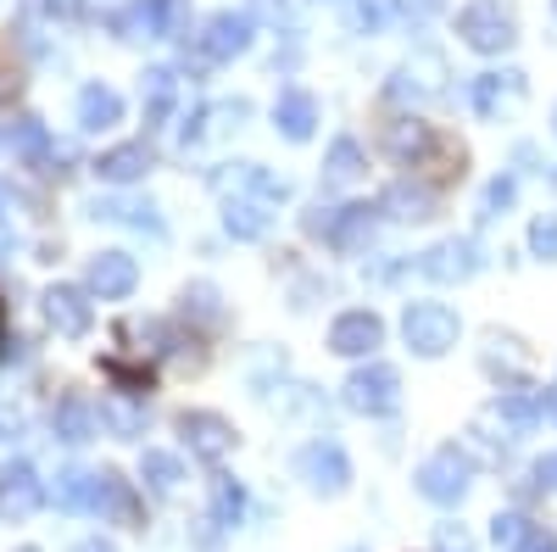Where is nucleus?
Instances as JSON below:
<instances>
[{"label":"nucleus","instance_id":"nucleus-44","mask_svg":"<svg viewBox=\"0 0 557 552\" xmlns=\"http://www.w3.org/2000/svg\"><path fill=\"white\" fill-rule=\"evenodd\" d=\"M23 552H34V547H23Z\"/></svg>","mask_w":557,"mask_h":552},{"label":"nucleus","instance_id":"nucleus-36","mask_svg":"<svg viewBox=\"0 0 557 552\" xmlns=\"http://www.w3.org/2000/svg\"><path fill=\"white\" fill-rule=\"evenodd\" d=\"M507 201H513V179H496L491 191H485V218H496Z\"/></svg>","mask_w":557,"mask_h":552},{"label":"nucleus","instance_id":"nucleus-41","mask_svg":"<svg viewBox=\"0 0 557 552\" xmlns=\"http://www.w3.org/2000/svg\"><path fill=\"white\" fill-rule=\"evenodd\" d=\"M73 552H117V547H112V541H101V536H96V541H78V547H73Z\"/></svg>","mask_w":557,"mask_h":552},{"label":"nucleus","instance_id":"nucleus-15","mask_svg":"<svg viewBox=\"0 0 557 552\" xmlns=\"http://www.w3.org/2000/svg\"><path fill=\"white\" fill-rule=\"evenodd\" d=\"M96 173H101L107 184H134V179H146V173H151V151L139 146V140L112 146V151H101V157H96Z\"/></svg>","mask_w":557,"mask_h":552},{"label":"nucleus","instance_id":"nucleus-24","mask_svg":"<svg viewBox=\"0 0 557 552\" xmlns=\"http://www.w3.org/2000/svg\"><path fill=\"white\" fill-rule=\"evenodd\" d=\"M12 151L23 157V162H45V151H51V134H45V123L39 118H12Z\"/></svg>","mask_w":557,"mask_h":552},{"label":"nucleus","instance_id":"nucleus-14","mask_svg":"<svg viewBox=\"0 0 557 552\" xmlns=\"http://www.w3.org/2000/svg\"><path fill=\"white\" fill-rule=\"evenodd\" d=\"M273 128L285 134V140H312V128H318V101L307 96V89H285V96L273 101Z\"/></svg>","mask_w":557,"mask_h":552},{"label":"nucleus","instance_id":"nucleus-20","mask_svg":"<svg viewBox=\"0 0 557 552\" xmlns=\"http://www.w3.org/2000/svg\"><path fill=\"white\" fill-rule=\"evenodd\" d=\"M223 229L235 241H257V235H268V207L251 201V196H235V201L223 207Z\"/></svg>","mask_w":557,"mask_h":552},{"label":"nucleus","instance_id":"nucleus-19","mask_svg":"<svg viewBox=\"0 0 557 552\" xmlns=\"http://www.w3.org/2000/svg\"><path fill=\"white\" fill-rule=\"evenodd\" d=\"M441 78H446V62L441 57H412L396 73V89H401V96H441Z\"/></svg>","mask_w":557,"mask_h":552},{"label":"nucleus","instance_id":"nucleus-27","mask_svg":"<svg viewBox=\"0 0 557 552\" xmlns=\"http://www.w3.org/2000/svg\"><path fill=\"white\" fill-rule=\"evenodd\" d=\"M139 480H146L151 491H178L184 464H178L173 452H146V457H139Z\"/></svg>","mask_w":557,"mask_h":552},{"label":"nucleus","instance_id":"nucleus-21","mask_svg":"<svg viewBox=\"0 0 557 552\" xmlns=\"http://www.w3.org/2000/svg\"><path fill=\"white\" fill-rule=\"evenodd\" d=\"M96 491H101V480L89 475V469H62L57 475V502H62V508L96 514Z\"/></svg>","mask_w":557,"mask_h":552},{"label":"nucleus","instance_id":"nucleus-45","mask_svg":"<svg viewBox=\"0 0 557 552\" xmlns=\"http://www.w3.org/2000/svg\"><path fill=\"white\" fill-rule=\"evenodd\" d=\"M552 123H557V112H552Z\"/></svg>","mask_w":557,"mask_h":552},{"label":"nucleus","instance_id":"nucleus-32","mask_svg":"<svg viewBox=\"0 0 557 552\" xmlns=\"http://www.w3.org/2000/svg\"><path fill=\"white\" fill-rule=\"evenodd\" d=\"M530 252L546 257V262H557V212H546V218L530 223Z\"/></svg>","mask_w":557,"mask_h":552},{"label":"nucleus","instance_id":"nucleus-40","mask_svg":"<svg viewBox=\"0 0 557 552\" xmlns=\"http://www.w3.org/2000/svg\"><path fill=\"white\" fill-rule=\"evenodd\" d=\"M401 7H407V12H418V17H430V12L441 7V0H401Z\"/></svg>","mask_w":557,"mask_h":552},{"label":"nucleus","instance_id":"nucleus-2","mask_svg":"<svg viewBox=\"0 0 557 552\" xmlns=\"http://www.w3.org/2000/svg\"><path fill=\"white\" fill-rule=\"evenodd\" d=\"M401 335H407V346L418 357H446L457 346L462 324H457V312L446 302H412L407 318H401Z\"/></svg>","mask_w":557,"mask_h":552},{"label":"nucleus","instance_id":"nucleus-8","mask_svg":"<svg viewBox=\"0 0 557 552\" xmlns=\"http://www.w3.org/2000/svg\"><path fill=\"white\" fill-rule=\"evenodd\" d=\"M39 302H45V324H51L57 335H67V341H78L89 324H96V302H89L84 285H51Z\"/></svg>","mask_w":557,"mask_h":552},{"label":"nucleus","instance_id":"nucleus-18","mask_svg":"<svg viewBox=\"0 0 557 552\" xmlns=\"http://www.w3.org/2000/svg\"><path fill=\"white\" fill-rule=\"evenodd\" d=\"M96 480H101V491H96V514H107V519H117V525H134V519H139V502H134L128 480H123L117 469H101Z\"/></svg>","mask_w":557,"mask_h":552},{"label":"nucleus","instance_id":"nucleus-5","mask_svg":"<svg viewBox=\"0 0 557 552\" xmlns=\"http://www.w3.org/2000/svg\"><path fill=\"white\" fill-rule=\"evenodd\" d=\"M251 34H257V23L246 12H212L201 23V34H196V51L207 62H235V57L251 51Z\"/></svg>","mask_w":557,"mask_h":552},{"label":"nucleus","instance_id":"nucleus-38","mask_svg":"<svg viewBox=\"0 0 557 552\" xmlns=\"http://www.w3.org/2000/svg\"><path fill=\"white\" fill-rule=\"evenodd\" d=\"M435 541H441V552H474V547H469V536L451 530V525H441V536H435Z\"/></svg>","mask_w":557,"mask_h":552},{"label":"nucleus","instance_id":"nucleus-9","mask_svg":"<svg viewBox=\"0 0 557 552\" xmlns=\"http://www.w3.org/2000/svg\"><path fill=\"white\" fill-rule=\"evenodd\" d=\"M134 285H139V262L128 252H96V257H89V273H84L89 296L123 302V296H134Z\"/></svg>","mask_w":557,"mask_h":552},{"label":"nucleus","instance_id":"nucleus-37","mask_svg":"<svg viewBox=\"0 0 557 552\" xmlns=\"http://www.w3.org/2000/svg\"><path fill=\"white\" fill-rule=\"evenodd\" d=\"M513 552H557V536H552V530H530Z\"/></svg>","mask_w":557,"mask_h":552},{"label":"nucleus","instance_id":"nucleus-6","mask_svg":"<svg viewBox=\"0 0 557 552\" xmlns=\"http://www.w3.org/2000/svg\"><path fill=\"white\" fill-rule=\"evenodd\" d=\"M296 475H301L318 496H341V491L351 486V464H346V452H341L335 441H312V446H301Z\"/></svg>","mask_w":557,"mask_h":552},{"label":"nucleus","instance_id":"nucleus-23","mask_svg":"<svg viewBox=\"0 0 557 552\" xmlns=\"http://www.w3.org/2000/svg\"><path fill=\"white\" fill-rule=\"evenodd\" d=\"M173 96H178L173 68H151V73H146V123H162V118L173 112Z\"/></svg>","mask_w":557,"mask_h":552},{"label":"nucleus","instance_id":"nucleus-25","mask_svg":"<svg viewBox=\"0 0 557 552\" xmlns=\"http://www.w3.org/2000/svg\"><path fill=\"white\" fill-rule=\"evenodd\" d=\"M396 17V0H346V28L351 34H380Z\"/></svg>","mask_w":557,"mask_h":552},{"label":"nucleus","instance_id":"nucleus-30","mask_svg":"<svg viewBox=\"0 0 557 552\" xmlns=\"http://www.w3.org/2000/svg\"><path fill=\"white\" fill-rule=\"evenodd\" d=\"M96 212H101V218H117V223H139V229H162L151 201H146V207H139V201H107V207H96Z\"/></svg>","mask_w":557,"mask_h":552},{"label":"nucleus","instance_id":"nucleus-35","mask_svg":"<svg viewBox=\"0 0 557 552\" xmlns=\"http://www.w3.org/2000/svg\"><path fill=\"white\" fill-rule=\"evenodd\" d=\"M101 425H112L117 436H139V413L134 407H101Z\"/></svg>","mask_w":557,"mask_h":552},{"label":"nucleus","instance_id":"nucleus-10","mask_svg":"<svg viewBox=\"0 0 557 552\" xmlns=\"http://www.w3.org/2000/svg\"><path fill=\"white\" fill-rule=\"evenodd\" d=\"M178 436L190 441V452L207 457V464H223V457L235 452V425H228L223 413H207V407L184 413V419H178Z\"/></svg>","mask_w":557,"mask_h":552},{"label":"nucleus","instance_id":"nucleus-31","mask_svg":"<svg viewBox=\"0 0 557 552\" xmlns=\"http://www.w3.org/2000/svg\"><path fill=\"white\" fill-rule=\"evenodd\" d=\"M530 530H535V525H530V519H519V514H496V519H491V541H496V547H507V552H513Z\"/></svg>","mask_w":557,"mask_h":552},{"label":"nucleus","instance_id":"nucleus-22","mask_svg":"<svg viewBox=\"0 0 557 552\" xmlns=\"http://www.w3.org/2000/svg\"><path fill=\"white\" fill-rule=\"evenodd\" d=\"M96 425H101V413H89L78 396H67V402L57 407V436H62V441H73V446L96 436Z\"/></svg>","mask_w":557,"mask_h":552},{"label":"nucleus","instance_id":"nucleus-26","mask_svg":"<svg viewBox=\"0 0 557 552\" xmlns=\"http://www.w3.org/2000/svg\"><path fill=\"white\" fill-rule=\"evenodd\" d=\"M541 407H546V396H535V391H502V396H496V413H502L513 430H530V425L541 419Z\"/></svg>","mask_w":557,"mask_h":552},{"label":"nucleus","instance_id":"nucleus-39","mask_svg":"<svg viewBox=\"0 0 557 552\" xmlns=\"http://www.w3.org/2000/svg\"><path fill=\"white\" fill-rule=\"evenodd\" d=\"M535 480H541V486H557V452H546L541 464H535Z\"/></svg>","mask_w":557,"mask_h":552},{"label":"nucleus","instance_id":"nucleus-4","mask_svg":"<svg viewBox=\"0 0 557 552\" xmlns=\"http://www.w3.org/2000/svg\"><path fill=\"white\" fill-rule=\"evenodd\" d=\"M346 407L351 413H368V419H385V413L401 407V375L391 363H368L346 380Z\"/></svg>","mask_w":557,"mask_h":552},{"label":"nucleus","instance_id":"nucleus-12","mask_svg":"<svg viewBox=\"0 0 557 552\" xmlns=\"http://www.w3.org/2000/svg\"><path fill=\"white\" fill-rule=\"evenodd\" d=\"M45 502V480L34 475V464H0V514H12V519H28L34 508Z\"/></svg>","mask_w":557,"mask_h":552},{"label":"nucleus","instance_id":"nucleus-17","mask_svg":"<svg viewBox=\"0 0 557 552\" xmlns=\"http://www.w3.org/2000/svg\"><path fill=\"white\" fill-rule=\"evenodd\" d=\"M374 218H380V207H368V201L335 207V229H330V241H335L341 252H357L368 235H374Z\"/></svg>","mask_w":557,"mask_h":552},{"label":"nucleus","instance_id":"nucleus-16","mask_svg":"<svg viewBox=\"0 0 557 552\" xmlns=\"http://www.w3.org/2000/svg\"><path fill=\"white\" fill-rule=\"evenodd\" d=\"M112 123H123V101H117V89H107V84H84L78 89V128H112Z\"/></svg>","mask_w":557,"mask_h":552},{"label":"nucleus","instance_id":"nucleus-3","mask_svg":"<svg viewBox=\"0 0 557 552\" xmlns=\"http://www.w3.org/2000/svg\"><path fill=\"white\" fill-rule=\"evenodd\" d=\"M457 34H462L469 51L496 57V51H507V45L519 39V23H513V12H502L496 0H474V7L457 12Z\"/></svg>","mask_w":557,"mask_h":552},{"label":"nucleus","instance_id":"nucleus-7","mask_svg":"<svg viewBox=\"0 0 557 552\" xmlns=\"http://www.w3.org/2000/svg\"><path fill=\"white\" fill-rule=\"evenodd\" d=\"M418 273H424V280H435V285L474 280V273H480V246H474V241H462V235L435 241L424 257H418Z\"/></svg>","mask_w":557,"mask_h":552},{"label":"nucleus","instance_id":"nucleus-1","mask_svg":"<svg viewBox=\"0 0 557 552\" xmlns=\"http://www.w3.org/2000/svg\"><path fill=\"white\" fill-rule=\"evenodd\" d=\"M418 496H430V502H441V508H451V502H462L469 496V486H474V457L469 452H457V446H441V452H430L424 464H418Z\"/></svg>","mask_w":557,"mask_h":552},{"label":"nucleus","instance_id":"nucleus-13","mask_svg":"<svg viewBox=\"0 0 557 552\" xmlns=\"http://www.w3.org/2000/svg\"><path fill=\"white\" fill-rule=\"evenodd\" d=\"M117 39H162L168 34V0H128V7L112 17Z\"/></svg>","mask_w":557,"mask_h":552},{"label":"nucleus","instance_id":"nucleus-29","mask_svg":"<svg viewBox=\"0 0 557 552\" xmlns=\"http://www.w3.org/2000/svg\"><path fill=\"white\" fill-rule=\"evenodd\" d=\"M323 168H330L335 184L357 179V173H362V151H357V140H335V146H330V162H323Z\"/></svg>","mask_w":557,"mask_h":552},{"label":"nucleus","instance_id":"nucleus-43","mask_svg":"<svg viewBox=\"0 0 557 552\" xmlns=\"http://www.w3.org/2000/svg\"><path fill=\"white\" fill-rule=\"evenodd\" d=\"M0 335H7V307H0Z\"/></svg>","mask_w":557,"mask_h":552},{"label":"nucleus","instance_id":"nucleus-42","mask_svg":"<svg viewBox=\"0 0 557 552\" xmlns=\"http://www.w3.org/2000/svg\"><path fill=\"white\" fill-rule=\"evenodd\" d=\"M546 413H552V419H557V385L546 391Z\"/></svg>","mask_w":557,"mask_h":552},{"label":"nucleus","instance_id":"nucleus-33","mask_svg":"<svg viewBox=\"0 0 557 552\" xmlns=\"http://www.w3.org/2000/svg\"><path fill=\"white\" fill-rule=\"evenodd\" d=\"M101 368H107V375H112V380H117V385H123L128 396H139V391H151V368H128V363H117V357H107Z\"/></svg>","mask_w":557,"mask_h":552},{"label":"nucleus","instance_id":"nucleus-11","mask_svg":"<svg viewBox=\"0 0 557 552\" xmlns=\"http://www.w3.org/2000/svg\"><path fill=\"white\" fill-rule=\"evenodd\" d=\"M330 346H335L341 357H374V346H385V324H380V312H368V307L341 312L335 324H330Z\"/></svg>","mask_w":557,"mask_h":552},{"label":"nucleus","instance_id":"nucleus-34","mask_svg":"<svg viewBox=\"0 0 557 552\" xmlns=\"http://www.w3.org/2000/svg\"><path fill=\"white\" fill-rule=\"evenodd\" d=\"M380 207H401L396 218H430V201H424V191H407V184H396V191H391Z\"/></svg>","mask_w":557,"mask_h":552},{"label":"nucleus","instance_id":"nucleus-28","mask_svg":"<svg viewBox=\"0 0 557 552\" xmlns=\"http://www.w3.org/2000/svg\"><path fill=\"white\" fill-rule=\"evenodd\" d=\"M240 514H246V491L228 475H218L212 480V525H240Z\"/></svg>","mask_w":557,"mask_h":552}]
</instances>
